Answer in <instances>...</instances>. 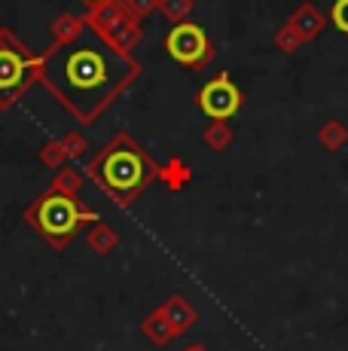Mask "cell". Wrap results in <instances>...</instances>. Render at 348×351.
I'll return each mask as SVG.
<instances>
[{"label":"cell","instance_id":"obj_1","mask_svg":"<svg viewBox=\"0 0 348 351\" xmlns=\"http://www.w3.org/2000/svg\"><path fill=\"white\" fill-rule=\"evenodd\" d=\"M132 77L129 58H123L98 34L86 31L58 46L46 62V80L79 117H92L104 101Z\"/></svg>","mask_w":348,"mask_h":351},{"label":"cell","instance_id":"obj_2","mask_svg":"<svg viewBox=\"0 0 348 351\" xmlns=\"http://www.w3.org/2000/svg\"><path fill=\"white\" fill-rule=\"evenodd\" d=\"M40 232L46 235V239H68L73 229L79 226V220H89V214H83L77 208V202L68 199V195H46L43 202L37 205V214H34Z\"/></svg>","mask_w":348,"mask_h":351},{"label":"cell","instance_id":"obj_3","mask_svg":"<svg viewBox=\"0 0 348 351\" xmlns=\"http://www.w3.org/2000/svg\"><path fill=\"white\" fill-rule=\"evenodd\" d=\"M101 178L110 190L116 193H135L147 178V165L135 150H113L101 162Z\"/></svg>","mask_w":348,"mask_h":351},{"label":"cell","instance_id":"obj_4","mask_svg":"<svg viewBox=\"0 0 348 351\" xmlns=\"http://www.w3.org/2000/svg\"><path fill=\"white\" fill-rule=\"evenodd\" d=\"M165 49H169L171 58L184 64L202 62L205 52H208V40H205V31L199 25H177V28L169 31L165 37Z\"/></svg>","mask_w":348,"mask_h":351},{"label":"cell","instance_id":"obj_5","mask_svg":"<svg viewBox=\"0 0 348 351\" xmlns=\"http://www.w3.org/2000/svg\"><path fill=\"white\" fill-rule=\"evenodd\" d=\"M199 104L211 119H229L242 107V95L226 77H217L199 92Z\"/></svg>","mask_w":348,"mask_h":351},{"label":"cell","instance_id":"obj_6","mask_svg":"<svg viewBox=\"0 0 348 351\" xmlns=\"http://www.w3.org/2000/svg\"><path fill=\"white\" fill-rule=\"evenodd\" d=\"M25 77H28V62L10 46H0V95H12L22 89Z\"/></svg>","mask_w":348,"mask_h":351},{"label":"cell","instance_id":"obj_7","mask_svg":"<svg viewBox=\"0 0 348 351\" xmlns=\"http://www.w3.org/2000/svg\"><path fill=\"white\" fill-rule=\"evenodd\" d=\"M333 25H336L343 34H348V0H336L333 3V12H330Z\"/></svg>","mask_w":348,"mask_h":351},{"label":"cell","instance_id":"obj_8","mask_svg":"<svg viewBox=\"0 0 348 351\" xmlns=\"http://www.w3.org/2000/svg\"><path fill=\"white\" fill-rule=\"evenodd\" d=\"M86 3H104V0H86Z\"/></svg>","mask_w":348,"mask_h":351}]
</instances>
